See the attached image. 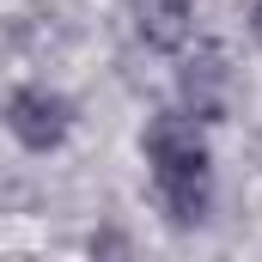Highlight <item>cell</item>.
<instances>
[{
  "label": "cell",
  "mask_w": 262,
  "mask_h": 262,
  "mask_svg": "<svg viewBox=\"0 0 262 262\" xmlns=\"http://www.w3.org/2000/svg\"><path fill=\"white\" fill-rule=\"evenodd\" d=\"M189 0H134V25L152 49H183L189 43Z\"/></svg>",
  "instance_id": "obj_3"
},
{
  "label": "cell",
  "mask_w": 262,
  "mask_h": 262,
  "mask_svg": "<svg viewBox=\"0 0 262 262\" xmlns=\"http://www.w3.org/2000/svg\"><path fill=\"white\" fill-rule=\"evenodd\" d=\"M6 128H12L18 146L49 152V146H61L67 128H73V104H67L61 92H49V85H18V92L6 98Z\"/></svg>",
  "instance_id": "obj_2"
},
{
  "label": "cell",
  "mask_w": 262,
  "mask_h": 262,
  "mask_svg": "<svg viewBox=\"0 0 262 262\" xmlns=\"http://www.w3.org/2000/svg\"><path fill=\"white\" fill-rule=\"evenodd\" d=\"M146 165H152V189L165 201V213L177 226H201L207 195H213V165H207V140L195 134L189 110H165L146 122Z\"/></svg>",
  "instance_id": "obj_1"
},
{
  "label": "cell",
  "mask_w": 262,
  "mask_h": 262,
  "mask_svg": "<svg viewBox=\"0 0 262 262\" xmlns=\"http://www.w3.org/2000/svg\"><path fill=\"white\" fill-rule=\"evenodd\" d=\"M226 92V67H220V49H201V61L183 67V104H189V116L195 122H213L220 116V98Z\"/></svg>",
  "instance_id": "obj_4"
}]
</instances>
